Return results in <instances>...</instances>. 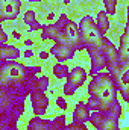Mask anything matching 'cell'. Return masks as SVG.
Returning a JSON list of instances; mask_svg holds the SVG:
<instances>
[{"instance_id":"obj_1","label":"cell","mask_w":129,"mask_h":130,"mask_svg":"<svg viewBox=\"0 0 129 130\" xmlns=\"http://www.w3.org/2000/svg\"><path fill=\"white\" fill-rule=\"evenodd\" d=\"M85 95L97 98L100 101V110L108 112L109 107L120 100L119 88L112 73L109 70H102L91 76L85 88Z\"/></svg>"},{"instance_id":"obj_2","label":"cell","mask_w":129,"mask_h":130,"mask_svg":"<svg viewBox=\"0 0 129 130\" xmlns=\"http://www.w3.org/2000/svg\"><path fill=\"white\" fill-rule=\"evenodd\" d=\"M79 29H81V35H82V39L85 42V47L87 48H97V47H102L103 44V35L99 30L97 27V23L94 20V15L91 14H84L79 21ZM85 48V50H87Z\"/></svg>"},{"instance_id":"obj_3","label":"cell","mask_w":129,"mask_h":130,"mask_svg":"<svg viewBox=\"0 0 129 130\" xmlns=\"http://www.w3.org/2000/svg\"><path fill=\"white\" fill-rule=\"evenodd\" d=\"M68 117L67 113L61 112L53 117H31L26 123L24 130H65Z\"/></svg>"},{"instance_id":"obj_4","label":"cell","mask_w":129,"mask_h":130,"mask_svg":"<svg viewBox=\"0 0 129 130\" xmlns=\"http://www.w3.org/2000/svg\"><path fill=\"white\" fill-rule=\"evenodd\" d=\"M58 41H61V42H64L67 45H70V47L74 48L78 53H84L85 48H87V47H85V42H84V39H82V35H81V29H79L78 21H74V20H71V18H70V21H68L65 30L62 32L61 38H59Z\"/></svg>"},{"instance_id":"obj_5","label":"cell","mask_w":129,"mask_h":130,"mask_svg":"<svg viewBox=\"0 0 129 130\" xmlns=\"http://www.w3.org/2000/svg\"><path fill=\"white\" fill-rule=\"evenodd\" d=\"M24 12L23 0H0V23H15Z\"/></svg>"},{"instance_id":"obj_6","label":"cell","mask_w":129,"mask_h":130,"mask_svg":"<svg viewBox=\"0 0 129 130\" xmlns=\"http://www.w3.org/2000/svg\"><path fill=\"white\" fill-rule=\"evenodd\" d=\"M90 65H84V64H73L70 68V73L65 79V83L73 86L78 92L87 88V83L90 80V71H88Z\"/></svg>"},{"instance_id":"obj_7","label":"cell","mask_w":129,"mask_h":130,"mask_svg":"<svg viewBox=\"0 0 129 130\" xmlns=\"http://www.w3.org/2000/svg\"><path fill=\"white\" fill-rule=\"evenodd\" d=\"M53 97L47 92H31L29 94V107L33 117H47Z\"/></svg>"},{"instance_id":"obj_8","label":"cell","mask_w":129,"mask_h":130,"mask_svg":"<svg viewBox=\"0 0 129 130\" xmlns=\"http://www.w3.org/2000/svg\"><path fill=\"white\" fill-rule=\"evenodd\" d=\"M90 126L94 130H123L120 127V120L108 112H91Z\"/></svg>"},{"instance_id":"obj_9","label":"cell","mask_w":129,"mask_h":130,"mask_svg":"<svg viewBox=\"0 0 129 130\" xmlns=\"http://www.w3.org/2000/svg\"><path fill=\"white\" fill-rule=\"evenodd\" d=\"M49 50H50L52 58H53L55 62H70V61H74L76 56H78V52L74 48H71L70 45H67L61 41L52 42Z\"/></svg>"},{"instance_id":"obj_10","label":"cell","mask_w":129,"mask_h":130,"mask_svg":"<svg viewBox=\"0 0 129 130\" xmlns=\"http://www.w3.org/2000/svg\"><path fill=\"white\" fill-rule=\"evenodd\" d=\"M90 115H91V110L87 104L85 95L79 97L74 101L71 109V123H74L76 126H84L90 121Z\"/></svg>"},{"instance_id":"obj_11","label":"cell","mask_w":129,"mask_h":130,"mask_svg":"<svg viewBox=\"0 0 129 130\" xmlns=\"http://www.w3.org/2000/svg\"><path fill=\"white\" fill-rule=\"evenodd\" d=\"M23 56V48L18 47V44H3L0 45V59L2 64L3 62H9V61H21Z\"/></svg>"},{"instance_id":"obj_12","label":"cell","mask_w":129,"mask_h":130,"mask_svg":"<svg viewBox=\"0 0 129 130\" xmlns=\"http://www.w3.org/2000/svg\"><path fill=\"white\" fill-rule=\"evenodd\" d=\"M62 32L64 30L58 26L56 21L55 23H47V24L44 23V27L40 32V41L41 42H56L61 38Z\"/></svg>"},{"instance_id":"obj_13","label":"cell","mask_w":129,"mask_h":130,"mask_svg":"<svg viewBox=\"0 0 129 130\" xmlns=\"http://www.w3.org/2000/svg\"><path fill=\"white\" fill-rule=\"evenodd\" d=\"M94 20L97 23L99 30L102 32L103 36H108L111 32V17L108 15V12L102 8H96L94 11Z\"/></svg>"},{"instance_id":"obj_14","label":"cell","mask_w":129,"mask_h":130,"mask_svg":"<svg viewBox=\"0 0 129 130\" xmlns=\"http://www.w3.org/2000/svg\"><path fill=\"white\" fill-rule=\"evenodd\" d=\"M70 68L71 65L68 62H53L50 65L49 71H50V76L58 82V83H64L68 73H70Z\"/></svg>"},{"instance_id":"obj_15","label":"cell","mask_w":129,"mask_h":130,"mask_svg":"<svg viewBox=\"0 0 129 130\" xmlns=\"http://www.w3.org/2000/svg\"><path fill=\"white\" fill-rule=\"evenodd\" d=\"M52 76L50 73H43L40 74L31 85V92H50V86H52Z\"/></svg>"},{"instance_id":"obj_16","label":"cell","mask_w":129,"mask_h":130,"mask_svg":"<svg viewBox=\"0 0 129 130\" xmlns=\"http://www.w3.org/2000/svg\"><path fill=\"white\" fill-rule=\"evenodd\" d=\"M53 106L56 107V110L61 113V112H64L67 113L70 109H71V101H70V98H67L64 94H56L55 97H53Z\"/></svg>"},{"instance_id":"obj_17","label":"cell","mask_w":129,"mask_h":130,"mask_svg":"<svg viewBox=\"0 0 129 130\" xmlns=\"http://www.w3.org/2000/svg\"><path fill=\"white\" fill-rule=\"evenodd\" d=\"M38 20V12L33 9V8H26L24 9V12L21 14V17H20V23L23 24V26H29V24H32L33 21H36Z\"/></svg>"},{"instance_id":"obj_18","label":"cell","mask_w":129,"mask_h":130,"mask_svg":"<svg viewBox=\"0 0 129 130\" xmlns=\"http://www.w3.org/2000/svg\"><path fill=\"white\" fill-rule=\"evenodd\" d=\"M119 2L120 0H102L103 9L108 12L109 17H115L119 12Z\"/></svg>"},{"instance_id":"obj_19","label":"cell","mask_w":129,"mask_h":130,"mask_svg":"<svg viewBox=\"0 0 129 130\" xmlns=\"http://www.w3.org/2000/svg\"><path fill=\"white\" fill-rule=\"evenodd\" d=\"M36 53L33 47H23V56H21V61L24 62H32L36 59Z\"/></svg>"},{"instance_id":"obj_20","label":"cell","mask_w":129,"mask_h":130,"mask_svg":"<svg viewBox=\"0 0 129 130\" xmlns=\"http://www.w3.org/2000/svg\"><path fill=\"white\" fill-rule=\"evenodd\" d=\"M50 59H53V58H52V53H50L49 48H41V50L36 53V61H38V64H47Z\"/></svg>"},{"instance_id":"obj_21","label":"cell","mask_w":129,"mask_h":130,"mask_svg":"<svg viewBox=\"0 0 129 130\" xmlns=\"http://www.w3.org/2000/svg\"><path fill=\"white\" fill-rule=\"evenodd\" d=\"M61 94H64L67 98H70V100H74V98L78 97V91L73 88V86H70V85H67V83H62L61 85Z\"/></svg>"},{"instance_id":"obj_22","label":"cell","mask_w":129,"mask_h":130,"mask_svg":"<svg viewBox=\"0 0 129 130\" xmlns=\"http://www.w3.org/2000/svg\"><path fill=\"white\" fill-rule=\"evenodd\" d=\"M8 29V27H6ZM8 33H9V36H11V41H17L18 44L26 38V35L21 32L20 29H17V27H11V29H8Z\"/></svg>"},{"instance_id":"obj_23","label":"cell","mask_w":129,"mask_h":130,"mask_svg":"<svg viewBox=\"0 0 129 130\" xmlns=\"http://www.w3.org/2000/svg\"><path fill=\"white\" fill-rule=\"evenodd\" d=\"M9 41H11V36H9V33H8V29H6L5 24H2V26H0V45L9 44Z\"/></svg>"},{"instance_id":"obj_24","label":"cell","mask_w":129,"mask_h":130,"mask_svg":"<svg viewBox=\"0 0 129 130\" xmlns=\"http://www.w3.org/2000/svg\"><path fill=\"white\" fill-rule=\"evenodd\" d=\"M23 47H35L36 44V36L35 35H26V38L20 42Z\"/></svg>"},{"instance_id":"obj_25","label":"cell","mask_w":129,"mask_h":130,"mask_svg":"<svg viewBox=\"0 0 129 130\" xmlns=\"http://www.w3.org/2000/svg\"><path fill=\"white\" fill-rule=\"evenodd\" d=\"M56 18H58V14H56L55 11H49V12L44 15V21H46V24H47V23H55Z\"/></svg>"},{"instance_id":"obj_26","label":"cell","mask_w":129,"mask_h":130,"mask_svg":"<svg viewBox=\"0 0 129 130\" xmlns=\"http://www.w3.org/2000/svg\"><path fill=\"white\" fill-rule=\"evenodd\" d=\"M125 27H129V3L126 6V24H125Z\"/></svg>"},{"instance_id":"obj_27","label":"cell","mask_w":129,"mask_h":130,"mask_svg":"<svg viewBox=\"0 0 129 130\" xmlns=\"http://www.w3.org/2000/svg\"><path fill=\"white\" fill-rule=\"evenodd\" d=\"M23 2H26V3H31V5H36V3H43L44 0H23Z\"/></svg>"},{"instance_id":"obj_28","label":"cell","mask_w":129,"mask_h":130,"mask_svg":"<svg viewBox=\"0 0 129 130\" xmlns=\"http://www.w3.org/2000/svg\"><path fill=\"white\" fill-rule=\"evenodd\" d=\"M61 2H62V5H65V6H67V5H70L73 0H61Z\"/></svg>"},{"instance_id":"obj_29","label":"cell","mask_w":129,"mask_h":130,"mask_svg":"<svg viewBox=\"0 0 129 130\" xmlns=\"http://www.w3.org/2000/svg\"><path fill=\"white\" fill-rule=\"evenodd\" d=\"M126 68H128V70H129V65H128V67H126Z\"/></svg>"}]
</instances>
